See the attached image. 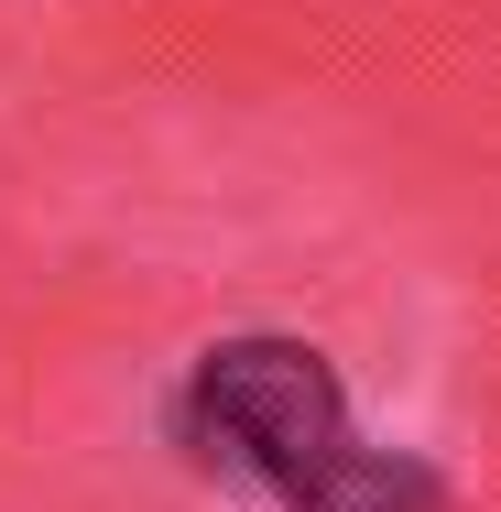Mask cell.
<instances>
[{
	"instance_id": "cell-1",
	"label": "cell",
	"mask_w": 501,
	"mask_h": 512,
	"mask_svg": "<svg viewBox=\"0 0 501 512\" xmlns=\"http://www.w3.org/2000/svg\"><path fill=\"white\" fill-rule=\"evenodd\" d=\"M186 436H197L207 469L262 480L284 512H436L425 469H403L338 425V382L295 338L207 349L197 382H186Z\"/></svg>"
}]
</instances>
